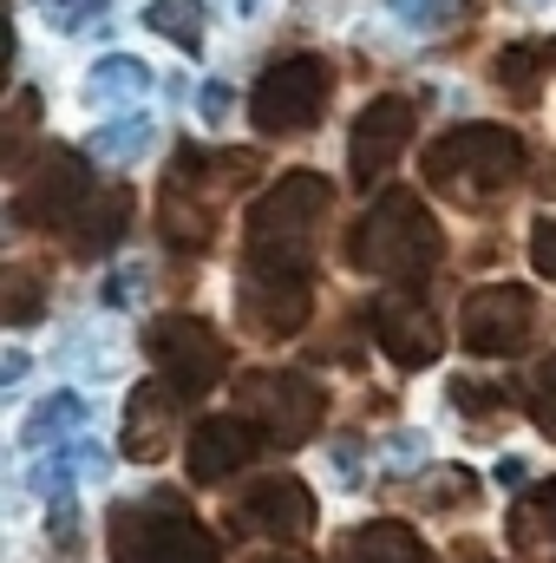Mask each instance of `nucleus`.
I'll use <instances>...</instances> for the list:
<instances>
[{
    "instance_id": "obj_1",
    "label": "nucleus",
    "mask_w": 556,
    "mask_h": 563,
    "mask_svg": "<svg viewBox=\"0 0 556 563\" xmlns=\"http://www.w3.org/2000/svg\"><path fill=\"white\" fill-rule=\"evenodd\" d=\"M419 177L438 197H452L465 210H485V203H498L524 177V139L504 132V125H452L445 139L425 144Z\"/></svg>"
},
{
    "instance_id": "obj_2",
    "label": "nucleus",
    "mask_w": 556,
    "mask_h": 563,
    "mask_svg": "<svg viewBox=\"0 0 556 563\" xmlns=\"http://www.w3.org/2000/svg\"><path fill=\"white\" fill-rule=\"evenodd\" d=\"M445 256L438 217L419 203V190H380L367 203V217L347 230V269L387 282H413Z\"/></svg>"
},
{
    "instance_id": "obj_3",
    "label": "nucleus",
    "mask_w": 556,
    "mask_h": 563,
    "mask_svg": "<svg viewBox=\"0 0 556 563\" xmlns=\"http://www.w3.org/2000/svg\"><path fill=\"white\" fill-rule=\"evenodd\" d=\"M334 210V184L321 170H288L249 210V263L269 269H314V236Z\"/></svg>"
},
{
    "instance_id": "obj_4",
    "label": "nucleus",
    "mask_w": 556,
    "mask_h": 563,
    "mask_svg": "<svg viewBox=\"0 0 556 563\" xmlns=\"http://www.w3.org/2000/svg\"><path fill=\"white\" fill-rule=\"evenodd\" d=\"M112 563H223L216 538L190 518L177 492H157L112 511Z\"/></svg>"
},
{
    "instance_id": "obj_5",
    "label": "nucleus",
    "mask_w": 556,
    "mask_h": 563,
    "mask_svg": "<svg viewBox=\"0 0 556 563\" xmlns=\"http://www.w3.org/2000/svg\"><path fill=\"white\" fill-rule=\"evenodd\" d=\"M327 99H334V66L314 59V53H294V59L263 73V86L249 99V119H256L263 139H294L327 112Z\"/></svg>"
},
{
    "instance_id": "obj_6",
    "label": "nucleus",
    "mask_w": 556,
    "mask_h": 563,
    "mask_svg": "<svg viewBox=\"0 0 556 563\" xmlns=\"http://www.w3.org/2000/svg\"><path fill=\"white\" fill-rule=\"evenodd\" d=\"M144 347H151L157 374H164L184 400L210 394V387L230 374V347H223V334H216L203 314H157V321L144 328Z\"/></svg>"
},
{
    "instance_id": "obj_7",
    "label": "nucleus",
    "mask_w": 556,
    "mask_h": 563,
    "mask_svg": "<svg viewBox=\"0 0 556 563\" xmlns=\"http://www.w3.org/2000/svg\"><path fill=\"white\" fill-rule=\"evenodd\" d=\"M236 400H243V413L269 432V445H308L314 439V426L327 413V400H321V387L308 380V374H288V367H256V374H243L236 380Z\"/></svg>"
},
{
    "instance_id": "obj_8",
    "label": "nucleus",
    "mask_w": 556,
    "mask_h": 563,
    "mask_svg": "<svg viewBox=\"0 0 556 563\" xmlns=\"http://www.w3.org/2000/svg\"><path fill=\"white\" fill-rule=\"evenodd\" d=\"M243 328L263 341H288L308 328L314 314V269H269V263H243V288H236Z\"/></svg>"
},
{
    "instance_id": "obj_9",
    "label": "nucleus",
    "mask_w": 556,
    "mask_h": 563,
    "mask_svg": "<svg viewBox=\"0 0 556 563\" xmlns=\"http://www.w3.org/2000/svg\"><path fill=\"white\" fill-rule=\"evenodd\" d=\"M465 347L485 354V361H504V354H524L531 334H537V295L518 288V282H491V288H471L465 295Z\"/></svg>"
},
{
    "instance_id": "obj_10",
    "label": "nucleus",
    "mask_w": 556,
    "mask_h": 563,
    "mask_svg": "<svg viewBox=\"0 0 556 563\" xmlns=\"http://www.w3.org/2000/svg\"><path fill=\"white\" fill-rule=\"evenodd\" d=\"M86 197H92L86 157H79V151H46V157L20 177V190H13V223H33V230L73 223Z\"/></svg>"
},
{
    "instance_id": "obj_11",
    "label": "nucleus",
    "mask_w": 556,
    "mask_h": 563,
    "mask_svg": "<svg viewBox=\"0 0 556 563\" xmlns=\"http://www.w3.org/2000/svg\"><path fill=\"white\" fill-rule=\"evenodd\" d=\"M413 132H419V106L413 99H400V92L374 99V106L354 119V139H347V170H354V184H360V190L380 184V177L400 164V151L413 144Z\"/></svg>"
},
{
    "instance_id": "obj_12",
    "label": "nucleus",
    "mask_w": 556,
    "mask_h": 563,
    "mask_svg": "<svg viewBox=\"0 0 556 563\" xmlns=\"http://www.w3.org/2000/svg\"><path fill=\"white\" fill-rule=\"evenodd\" d=\"M236 531H263V538H281V544H301L314 531V492L301 478H288V472L256 478L236 498Z\"/></svg>"
},
{
    "instance_id": "obj_13",
    "label": "nucleus",
    "mask_w": 556,
    "mask_h": 563,
    "mask_svg": "<svg viewBox=\"0 0 556 563\" xmlns=\"http://www.w3.org/2000/svg\"><path fill=\"white\" fill-rule=\"evenodd\" d=\"M263 426L249 420V413H216V420H203L190 432V478L197 485H216V478H230V472H243L256 452H263Z\"/></svg>"
},
{
    "instance_id": "obj_14",
    "label": "nucleus",
    "mask_w": 556,
    "mask_h": 563,
    "mask_svg": "<svg viewBox=\"0 0 556 563\" xmlns=\"http://www.w3.org/2000/svg\"><path fill=\"white\" fill-rule=\"evenodd\" d=\"M256 177H263V151H184L164 184H177V190H190L197 203L223 210V203H230L236 190H249Z\"/></svg>"
},
{
    "instance_id": "obj_15",
    "label": "nucleus",
    "mask_w": 556,
    "mask_h": 563,
    "mask_svg": "<svg viewBox=\"0 0 556 563\" xmlns=\"http://www.w3.org/2000/svg\"><path fill=\"white\" fill-rule=\"evenodd\" d=\"M374 334H380V347L400 361V367H432L438 361V321L419 308V295L407 288H393V295H380L374 301Z\"/></svg>"
},
{
    "instance_id": "obj_16",
    "label": "nucleus",
    "mask_w": 556,
    "mask_h": 563,
    "mask_svg": "<svg viewBox=\"0 0 556 563\" xmlns=\"http://www.w3.org/2000/svg\"><path fill=\"white\" fill-rule=\"evenodd\" d=\"M177 387L164 380H144L138 394H132V407H125V459H138V465H157L164 452H170V439H177Z\"/></svg>"
},
{
    "instance_id": "obj_17",
    "label": "nucleus",
    "mask_w": 556,
    "mask_h": 563,
    "mask_svg": "<svg viewBox=\"0 0 556 563\" xmlns=\"http://www.w3.org/2000/svg\"><path fill=\"white\" fill-rule=\"evenodd\" d=\"M125 223H132V190H99V197H86L79 203V217H73V256H105L119 236H125Z\"/></svg>"
},
{
    "instance_id": "obj_18",
    "label": "nucleus",
    "mask_w": 556,
    "mask_h": 563,
    "mask_svg": "<svg viewBox=\"0 0 556 563\" xmlns=\"http://www.w3.org/2000/svg\"><path fill=\"white\" fill-rule=\"evenodd\" d=\"M341 563H432V551L419 544L413 525L380 518V525H360L341 538Z\"/></svg>"
},
{
    "instance_id": "obj_19",
    "label": "nucleus",
    "mask_w": 556,
    "mask_h": 563,
    "mask_svg": "<svg viewBox=\"0 0 556 563\" xmlns=\"http://www.w3.org/2000/svg\"><path fill=\"white\" fill-rule=\"evenodd\" d=\"M157 230H164V243H177V250H210V243H216V210L197 203L190 190L164 184V197H157Z\"/></svg>"
},
{
    "instance_id": "obj_20",
    "label": "nucleus",
    "mask_w": 556,
    "mask_h": 563,
    "mask_svg": "<svg viewBox=\"0 0 556 563\" xmlns=\"http://www.w3.org/2000/svg\"><path fill=\"white\" fill-rule=\"evenodd\" d=\"M551 66H556V40H518V46H504V53H498V86H504V99L537 106Z\"/></svg>"
},
{
    "instance_id": "obj_21",
    "label": "nucleus",
    "mask_w": 556,
    "mask_h": 563,
    "mask_svg": "<svg viewBox=\"0 0 556 563\" xmlns=\"http://www.w3.org/2000/svg\"><path fill=\"white\" fill-rule=\"evenodd\" d=\"M413 498L419 511H465V505H478V472H465V465H432L425 478H413Z\"/></svg>"
},
{
    "instance_id": "obj_22",
    "label": "nucleus",
    "mask_w": 556,
    "mask_h": 563,
    "mask_svg": "<svg viewBox=\"0 0 556 563\" xmlns=\"http://www.w3.org/2000/svg\"><path fill=\"white\" fill-rule=\"evenodd\" d=\"M544 538H556V478H551V485H537V492L511 511V544H518L524 558H537V551H544Z\"/></svg>"
},
{
    "instance_id": "obj_23",
    "label": "nucleus",
    "mask_w": 556,
    "mask_h": 563,
    "mask_svg": "<svg viewBox=\"0 0 556 563\" xmlns=\"http://www.w3.org/2000/svg\"><path fill=\"white\" fill-rule=\"evenodd\" d=\"M151 33H164L170 46H184V53H197L203 46V26H210V13H203V0H151Z\"/></svg>"
},
{
    "instance_id": "obj_24",
    "label": "nucleus",
    "mask_w": 556,
    "mask_h": 563,
    "mask_svg": "<svg viewBox=\"0 0 556 563\" xmlns=\"http://www.w3.org/2000/svg\"><path fill=\"white\" fill-rule=\"evenodd\" d=\"M99 106H125V99H138V92H151V73H144V59H99L92 66V86H86Z\"/></svg>"
},
{
    "instance_id": "obj_25",
    "label": "nucleus",
    "mask_w": 556,
    "mask_h": 563,
    "mask_svg": "<svg viewBox=\"0 0 556 563\" xmlns=\"http://www.w3.org/2000/svg\"><path fill=\"white\" fill-rule=\"evenodd\" d=\"M40 269H26V263H13L7 276H0V321L7 328H33L40 321Z\"/></svg>"
},
{
    "instance_id": "obj_26",
    "label": "nucleus",
    "mask_w": 556,
    "mask_h": 563,
    "mask_svg": "<svg viewBox=\"0 0 556 563\" xmlns=\"http://www.w3.org/2000/svg\"><path fill=\"white\" fill-rule=\"evenodd\" d=\"M151 119H119V125H105L99 139H92V157L99 164H132V157H144L151 151Z\"/></svg>"
},
{
    "instance_id": "obj_27",
    "label": "nucleus",
    "mask_w": 556,
    "mask_h": 563,
    "mask_svg": "<svg viewBox=\"0 0 556 563\" xmlns=\"http://www.w3.org/2000/svg\"><path fill=\"white\" fill-rule=\"evenodd\" d=\"M86 420V407H79V394H53L46 407H33V420H26V445H46V439H66L73 426Z\"/></svg>"
},
{
    "instance_id": "obj_28",
    "label": "nucleus",
    "mask_w": 556,
    "mask_h": 563,
    "mask_svg": "<svg viewBox=\"0 0 556 563\" xmlns=\"http://www.w3.org/2000/svg\"><path fill=\"white\" fill-rule=\"evenodd\" d=\"M524 413L537 420L544 439H556V354H544V361L531 367V380H524Z\"/></svg>"
},
{
    "instance_id": "obj_29",
    "label": "nucleus",
    "mask_w": 556,
    "mask_h": 563,
    "mask_svg": "<svg viewBox=\"0 0 556 563\" xmlns=\"http://www.w3.org/2000/svg\"><path fill=\"white\" fill-rule=\"evenodd\" d=\"M465 7L471 0H393V20H407L419 33H445V26L465 20Z\"/></svg>"
},
{
    "instance_id": "obj_30",
    "label": "nucleus",
    "mask_w": 556,
    "mask_h": 563,
    "mask_svg": "<svg viewBox=\"0 0 556 563\" xmlns=\"http://www.w3.org/2000/svg\"><path fill=\"white\" fill-rule=\"evenodd\" d=\"M33 119H40V99L20 86V92H13V112H7V144H0L7 164H20V151H26V139H33Z\"/></svg>"
},
{
    "instance_id": "obj_31",
    "label": "nucleus",
    "mask_w": 556,
    "mask_h": 563,
    "mask_svg": "<svg viewBox=\"0 0 556 563\" xmlns=\"http://www.w3.org/2000/svg\"><path fill=\"white\" fill-rule=\"evenodd\" d=\"M531 269L544 282H556V217H544V223L531 230Z\"/></svg>"
},
{
    "instance_id": "obj_32",
    "label": "nucleus",
    "mask_w": 556,
    "mask_h": 563,
    "mask_svg": "<svg viewBox=\"0 0 556 563\" xmlns=\"http://www.w3.org/2000/svg\"><path fill=\"white\" fill-rule=\"evenodd\" d=\"M92 13H105V0H46V20H53V26H66V33H73V26H86Z\"/></svg>"
},
{
    "instance_id": "obj_33",
    "label": "nucleus",
    "mask_w": 556,
    "mask_h": 563,
    "mask_svg": "<svg viewBox=\"0 0 556 563\" xmlns=\"http://www.w3.org/2000/svg\"><path fill=\"white\" fill-rule=\"evenodd\" d=\"M197 112H203L210 125H216V119H230V92H223V86H203V92H197Z\"/></svg>"
},
{
    "instance_id": "obj_34",
    "label": "nucleus",
    "mask_w": 556,
    "mask_h": 563,
    "mask_svg": "<svg viewBox=\"0 0 556 563\" xmlns=\"http://www.w3.org/2000/svg\"><path fill=\"white\" fill-rule=\"evenodd\" d=\"M465 563H491V558H485V551H465Z\"/></svg>"
}]
</instances>
